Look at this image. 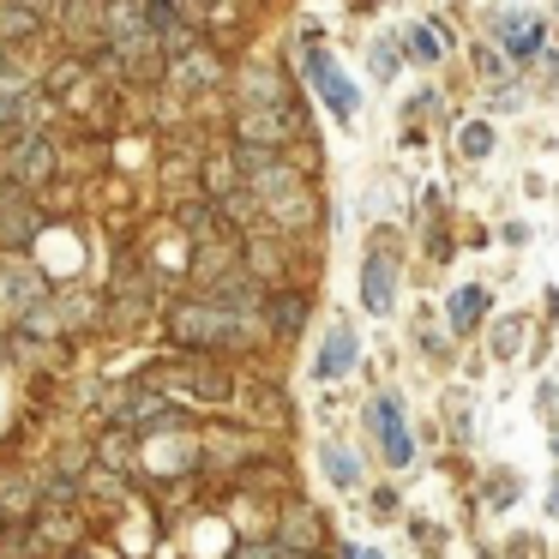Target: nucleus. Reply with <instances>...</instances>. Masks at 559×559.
I'll use <instances>...</instances> for the list:
<instances>
[{
  "label": "nucleus",
  "mask_w": 559,
  "mask_h": 559,
  "mask_svg": "<svg viewBox=\"0 0 559 559\" xmlns=\"http://www.w3.org/2000/svg\"><path fill=\"white\" fill-rule=\"evenodd\" d=\"M163 337L169 349H193V355H223V361H241V355H271L259 313H229V307H211L199 295H175L163 307Z\"/></svg>",
  "instance_id": "nucleus-1"
},
{
  "label": "nucleus",
  "mask_w": 559,
  "mask_h": 559,
  "mask_svg": "<svg viewBox=\"0 0 559 559\" xmlns=\"http://www.w3.org/2000/svg\"><path fill=\"white\" fill-rule=\"evenodd\" d=\"M139 379L157 385L163 397H175L181 409H229L241 367H229L223 355H193V349H163L139 361Z\"/></svg>",
  "instance_id": "nucleus-2"
},
{
  "label": "nucleus",
  "mask_w": 559,
  "mask_h": 559,
  "mask_svg": "<svg viewBox=\"0 0 559 559\" xmlns=\"http://www.w3.org/2000/svg\"><path fill=\"white\" fill-rule=\"evenodd\" d=\"M361 445L373 451V469L385 475H415L421 469V439H415V415L403 385L373 379L361 397Z\"/></svg>",
  "instance_id": "nucleus-3"
},
{
  "label": "nucleus",
  "mask_w": 559,
  "mask_h": 559,
  "mask_svg": "<svg viewBox=\"0 0 559 559\" xmlns=\"http://www.w3.org/2000/svg\"><path fill=\"white\" fill-rule=\"evenodd\" d=\"M229 139L241 145H265V151H295L301 139H313L301 103H277V109H259V103H235L229 109Z\"/></svg>",
  "instance_id": "nucleus-4"
},
{
  "label": "nucleus",
  "mask_w": 559,
  "mask_h": 559,
  "mask_svg": "<svg viewBox=\"0 0 559 559\" xmlns=\"http://www.w3.org/2000/svg\"><path fill=\"white\" fill-rule=\"evenodd\" d=\"M361 367H367L361 325H355L349 313L325 319V331H319V343H313V361H307V379L331 391V385H343V379H361Z\"/></svg>",
  "instance_id": "nucleus-5"
},
{
  "label": "nucleus",
  "mask_w": 559,
  "mask_h": 559,
  "mask_svg": "<svg viewBox=\"0 0 559 559\" xmlns=\"http://www.w3.org/2000/svg\"><path fill=\"white\" fill-rule=\"evenodd\" d=\"M223 415L241 421V427H253V433H283V427H295V397H289V385L271 379V373H241L235 403Z\"/></svg>",
  "instance_id": "nucleus-6"
},
{
  "label": "nucleus",
  "mask_w": 559,
  "mask_h": 559,
  "mask_svg": "<svg viewBox=\"0 0 559 559\" xmlns=\"http://www.w3.org/2000/svg\"><path fill=\"white\" fill-rule=\"evenodd\" d=\"M295 73L307 79V91L325 103V115H331L337 127H349L355 115H361V91H355V79L343 73V61L325 49V43H319V49H301V55H295Z\"/></svg>",
  "instance_id": "nucleus-7"
},
{
  "label": "nucleus",
  "mask_w": 559,
  "mask_h": 559,
  "mask_svg": "<svg viewBox=\"0 0 559 559\" xmlns=\"http://www.w3.org/2000/svg\"><path fill=\"white\" fill-rule=\"evenodd\" d=\"M313 463H319V475H325V487L337 499H361L367 481H373V451L349 433H331V427L313 439Z\"/></svg>",
  "instance_id": "nucleus-8"
},
{
  "label": "nucleus",
  "mask_w": 559,
  "mask_h": 559,
  "mask_svg": "<svg viewBox=\"0 0 559 559\" xmlns=\"http://www.w3.org/2000/svg\"><path fill=\"white\" fill-rule=\"evenodd\" d=\"M397 295H403V259L385 235H373V247L361 253V313L367 319H397Z\"/></svg>",
  "instance_id": "nucleus-9"
},
{
  "label": "nucleus",
  "mask_w": 559,
  "mask_h": 559,
  "mask_svg": "<svg viewBox=\"0 0 559 559\" xmlns=\"http://www.w3.org/2000/svg\"><path fill=\"white\" fill-rule=\"evenodd\" d=\"M481 37L493 43L511 67H535V61H542V49H547V19L530 13V7H499V13H487Z\"/></svg>",
  "instance_id": "nucleus-10"
},
{
  "label": "nucleus",
  "mask_w": 559,
  "mask_h": 559,
  "mask_svg": "<svg viewBox=\"0 0 559 559\" xmlns=\"http://www.w3.org/2000/svg\"><path fill=\"white\" fill-rule=\"evenodd\" d=\"M265 535L283 547V554H325V547L337 542V535H331V518L313 506V499H277Z\"/></svg>",
  "instance_id": "nucleus-11"
},
{
  "label": "nucleus",
  "mask_w": 559,
  "mask_h": 559,
  "mask_svg": "<svg viewBox=\"0 0 559 559\" xmlns=\"http://www.w3.org/2000/svg\"><path fill=\"white\" fill-rule=\"evenodd\" d=\"M259 331H265L271 349H295V343L313 331V289H301V283H289V289H265Z\"/></svg>",
  "instance_id": "nucleus-12"
},
{
  "label": "nucleus",
  "mask_w": 559,
  "mask_h": 559,
  "mask_svg": "<svg viewBox=\"0 0 559 559\" xmlns=\"http://www.w3.org/2000/svg\"><path fill=\"white\" fill-rule=\"evenodd\" d=\"M0 175H7L13 187H25V193L37 199L49 181H61V145H55L49 133L13 139V145L0 151Z\"/></svg>",
  "instance_id": "nucleus-13"
},
{
  "label": "nucleus",
  "mask_w": 559,
  "mask_h": 559,
  "mask_svg": "<svg viewBox=\"0 0 559 559\" xmlns=\"http://www.w3.org/2000/svg\"><path fill=\"white\" fill-rule=\"evenodd\" d=\"M55 307H61V331H67V343H91V337H103V313H109V301H103V289L91 277H67V283H55Z\"/></svg>",
  "instance_id": "nucleus-14"
},
{
  "label": "nucleus",
  "mask_w": 559,
  "mask_h": 559,
  "mask_svg": "<svg viewBox=\"0 0 559 559\" xmlns=\"http://www.w3.org/2000/svg\"><path fill=\"white\" fill-rule=\"evenodd\" d=\"M49 289H55V277L31 253H0V325H13V319L25 313L31 301H43Z\"/></svg>",
  "instance_id": "nucleus-15"
},
{
  "label": "nucleus",
  "mask_w": 559,
  "mask_h": 559,
  "mask_svg": "<svg viewBox=\"0 0 559 559\" xmlns=\"http://www.w3.org/2000/svg\"><path fill=\"white\" fill-rule=\"evenodd\" d=\"M487 319H493V289H487V283H457V289L445 295V307H439V325L457 343H475Z\"/></svg>",
  "instance_id": "nucleus-16"
},
{
  "label": "nucleus",
  "mask_w": 559,
  "mask_h": 559,
  "mask_svg": "<svg viewBox=\"0 0 559 559\" xmlns=\"http://www.w3.org/2000/svg\"><path fill=\"white\" fill-rule=\"evenodd\" d=\"M439 433H445V445H457V451L481 445V421H475V385L469 379L439 385Z\"/></svg>",
  "instance_id": "nucleus-17"
},
{
  "label": "nucleus",
  "mask_w": 559,
  "mask_h": 559,
  "mask_svg": "<svg viewBox=\"0 0 559 559\" xmlns=\"http://www.w3.org/2000/svg\"><path fill=\"white\" fill-rule=\"evenodd\" d=\"M409 349H415V361H421L427 373H439V379H445L451 367L463 361V343H457V337H451V331L433 319V307H421V313L409 319Z\"/></svg>",
  "instance_id": "nucleus-18"
},
{
  "label": "nucleus",
  "mask_w": 559,
  "mask_h": 559,
  "mask_svg": "<svg viewBox=\"0 0 559 559\" xmlns=\"http://www.w3.org/2000/svg\"><path fill=\"white\" fill-rule=\"evenodd\" d=\"M523 493H530V487H523V475L511 469V463H481V469H475V511H481V518H511V511L523 506Z\"/></svg>",
  "instance_id": "nucleus-19"
},
{
  "label": "nucleus",
  "mask_w": 559,
  "mask_h": 559,
  "mask_svg": "<svg viewBox=\"0 0 559 559\" xmlns=\"http://www.w3.org/2000/svg\"><path fill=\"white\" fill-rule=\"evenodd\" d=\"M169 229L181 235V247H205V241H223V235H235L229 223H223V211L211 205L205 193H187V199H175V211H169Z\"/></svg>",
  "instance_id": "nucleus-20"
},
{
  "label": "nucleus",
  "mask_w": 559,
  "mask_h": 559,
  "mask_svg": "<svg viewBox=\"0 0 559 559\" xmlns=\"http://www.w3.org/2000/svg\"><path fill=\"white\" fill-rule=\"evenodd\" d=\"M530 319L535 313H493L481 325V355L493 367H511V361H523L530 355Z\"/></svg>",
  "instance_id": "nucleus-21"
},
{
  "label": "nucleus",
  "mask_w": 559,
  "mask_h": 559,
  "mask_svg": "<svg viewBox=\"0 0 559 559\" xmlns=\"http://www.w3.org/2000/svg\"><path fill=\"white\" fill-rule=\"evenodd\" d=\"M193 295H199V301H211V307H229V313H259V307H265V283H259L247 265L211 277L205 289H193Z\"/></svg>",
  "instance_id": "nucleus-22"
},
{
  "label": "nucleus",
  "mask_w": 559,
  "mask_h": 559,
  "mask_svg": "<svg viewBox=\"0 0 559 559\" xmlns=\"http://www.w3.org/2000/svg\"><path fill=\"white\" fill-rule=\"evenodd\" d=\"M0 518H7V523H31V518H37V475H31L25 457L0 463Z\"/></svg>",
  "instance_id": "nucleus-23"
},
{
  "label": "nucleus",
  "mask_w": 559,
  "mask_h": 559,
  "mask_svg": "<svg viewBox=\"0 0 559 559\" xmlns=\"http://www.w3.org/2000/svg\"><path fill=\"white\" fill-rule=\"evenodd\" d=\"M49 37V19L37 13V7H25V0H0V49H37V43Z\"/></svg>",
  "instance_id": "nucleus-24"
},
{
  "label": "nucleus",
  "mask_w": 559,
  "mask_h": 559,
  "mask_svg": "<svg viewBox=\"0 0 559 559\" xmlns=\"http://www.w3.org/2000/svg\"><path fill=\"white\" fill-rule=\"evenodd\" d=\"M229 91H235V103H259V109L295 103L289 79H283L277 67H241V73H229Z\"/></svg>",
  "instance_id": "nucleus-25"
},
{
  "label": "nucleus",
  "mask_w": 559,
  "mask_h": 559,
  "mask_svg": "<svg viewBox=\"0 0 559 559\" xmlns=\"http://www.w3.org/2000/svg\"><path fill=\"white\" fill-rule=\"evenodd\" d=\"M397 43H403V61H415V67H439L451 55V31H445V19H421V25H403L397 31Z\"/></svg>",
  "instance_id": "nucleus-26"
},
{
  "label": "nucleus",
  "mask_w": 559,
  "mask_h": 559,
  "mask_svg": "<svg viewBox=\"0 0 559 559\" xmlns=\"http://www.w3.org/2000/svg\"><path fill=\"white\" fill-rule=\"evenodd\" d=\"M403 511H409V499H403L397 475H373V481H367V493H361V518L379 523V530H397Z\"/></svg>",
  "instance_id": "nucleus-27"
},
{
  "label": "nucleus",
  "mask_w": 559,
  "mask_h": 559,
  "mask_svg": "<svg viewBox=\"0 0 559 559\" xmlns=\"http://www.w3.org/2000/svg\"><path fill=\"white\" fill-rule=\"evenodd\" d=\"M91 451H97L103 469L115 475H139V439L127 427H91Z\"/></svg>",
  "instance_id": "nucleus-28"
},
{
  "label": "nucleus",
  "mask_w": 559,
  "mask_h": 559,
  "mask_svg": "<svg viewBox=\"0 0 559 559\" xmlns=\"http://www.w3.org/2000/svg\"><path fill=\"white\" fill-rule=\"evenodd\" d=\"M403 535H409V547H415V559H445V547H451V530L433 518V511H403V523H397Z\"/></svg>",
  "instance_id": "nucleus-29"
},
{
  "label": "nucleus",
  "mask_w": 559,
  "mask_h": 559,
  "mask_svg": "<svg viewBox=\"0 0 559 559\" xmlns=\"http://www.w3.org/2000/svg\"><path fill=\"white\" fill-rule=\"evenodd\" d=\"M469 67H475V85H481V91H506V85H511V73H518V67H511L487 37H475V43H469Z\"/></svg>",
  "instance_id": "nucleus-30"
},
{
  "label": "nucleus",
  "mask_w": 559,
  "mask_h": 559,
  "mask_svg": "<svg viewBox=\"0 0 559 559\" xmlns=\"http://www.w3.org/2000/svg\"><path fill=\"white\" fill-rule=\"evenodd\" d=\"M235 187H241V175H235L229 151H205V157H199V193L217 205V199H229Z\"/></svg>",
  "instance_id": "nucleus-31"
},
{
  "label": "nucleus",
  "mask_w": 559,
  "mask_h": 559,
  "mask_svg": "<svg viewBox=\"0 0 559 559\" xmlns=\"http://www.w3.org/2000/svg\"><path fill=\"white\" fill-rule=\"evenodd\" d=\"M367 73H373L379 85H391V79L403 73V43H397V31H385V37L367 43Z\"/></svg>",
  "instance_id": "nucleus-32"
},
{
  "label": "nucleus",
  "mask_w": 559,
  "mask_h": 559,
  "mask_svg": "<svg viewBox=\"0 0 559 559\" xmlns=\"http://www.w3.org/2000/svg\"><path fill=\"white\" fill-rule=\"evenodd\" d=\"M493 145H499V133H493V121H457V157L463 163H481V157H493Z\"/></svg>",
  "instance_id": "nucleus-33"
},
{
  "label": "nucleus",
  "mask_w": 559,
  "mask_h": 559,
  "mask_svg": "<svg viewBox=\"0 0 559 559\" xmlns=\"http://www.w3.org/2000/svg\"><path fill=\"white\" fill-rule=\"evenodd\" d=\"M530 409H535V421L554 433L559 427V373H535V385H530Z\"/></svg>",
  "instance_id": "nucleus-34"
},
{
  "label": "nucleus",
  "mask_w": 559,
  "mask_h": 559,
  "mask_svg": "<svg viewBox=\"0 0 559 559\" xmlns=\"http://www.w3.org/2000/svg\"><path fill=\"white\" fill-rule=\"evenodd\" d=\"M499 559H554V542L542 530H511L499 542Z\"/></svg>",
  "instance_id": "nucleus-35"
},
{
  "label": "nucleus",
  "mask_w": 559,
  "mask_h": 559,
  "mask_svg": "<svg viewBox=\"0 0 559 559\" xmlns=\"http://www.w3.org/2000/svg\"><path fill=\"white\" fill-rule=\"evenodd\" d=\"M223 559H289V554H283V547L271 542V535H235Z\"/></svg>",
  "instance_id": "nucleus-36"
},
{
  "label": "nucleus",
  "mask_w": 559,
  "mask_h": 559,
  "mask_svg": "<svg viewBox=\"0 0 559 559\" xmlns=\"http://www.w3.org/2000/svg\"><path fill=\"white\" fill-rule=\"evenodd\" d=\"M403 115H409V121H421V115H433V121H451L445 91H433V85H427V91H415V97H409V109H403Z\"/></svg>",
  "instance_id": "nucleus-37"
},
{
  "label": "nucleus",
  "mask_w": 559,
  "mask_h": 559,
  "mask_svg": "<svg viewBox=\"0 0 559 559\" xmlns=\"http://www.w3.org/2000/svg\"><path fill=\"white\" fill-rule=\"evenodd\" d=\"M331 559H391V554L373 542H355V535H337V542H331Z\"/></svg>",
  "instance_id": "nucleus-38"
},
{
  "label": "nucleus",
  "mask_w": 559,
  "mask_h": 559,
  "mask_svg": "<svg viewBox=\"0 0 559 559\" xmlns=\"http://www.w3.org/2000/svg\"><path fill=\"white\" fill-rule=\"evenodd\" d=\"M542 518L559 523V463L547 469V487H542Z\"/></svg>",
  "instance_id": "nucleus-39"
},
{
  "label": "nucleus",
  "mask_w": 559,
  "mask_h": 559,
  "mask_svg": "<svg viewBox=\"0 0 559 559\" xmlns=\"http://www.w3.org/2000/svg\"><path fill=\"white\" fill-rule=\"evenodd\" d=\"M542 307H547V319H542V325H554V319H559V289H547V301H542Z\"/></svg>",
  "instance_id": "nucleus-40"
},
{
  "label": "nucleus",
  "mask_w": 559,
  "mask_h": 559,
  "mask_svg": "<svg viewBox=\"0 0 559 559\" xmlns=\"http://www.w3.org/2000/svg\"><path fill=\"white\" fill-rule=\"evenodd\" d=\"M475 559H499V542H475Z\"/></svg>",
  "instance_id": "nucleus-41"
},
{
  "label": "nucleus",
  "mask_w": 559,
  "mask_h": 559,
  "mask_svg": "<svg viewBox=\"0 0 559 559\" xmlns=\"http://www.w3.org/2000/svg\"><path fill=\"white\" fill-rule=\"evenodd\" d=\"M547 457L559 463V427H554V433H547Z\"/></svg>",
  "instance_id": "nucleus-42"
},
{
  "label": "nucleus",
  "mask_w": 559,
  "mask_h": 559,
  "mask_svg": "<svg viewBox=\"0 0 559 559\" xmlns=\"http://www.w3.org/2000/svg\"><path fill=\"white\" fill-rule=\"evenodd\" d=\"M289 559H331V547H325V554H289Z\"/></svg>",
  "instance_id": "nucleus-43"
},
{
  "label": "nucleus",
  "mask_w": 559,
  "mask_h": 559,
  "mask_svg": "<svg viewBox=\"0 0 559 559\" xmlns=\"http://www.w3.org/2000/svg\"><path fill=\"white\" fill-rule=\"evenodd\" d=\"M367 7H391V0H367Z\"/></svg>",
  "instance_id": "nucleus-44"
},
{
  "label": "nucleus",
  "mask_w": 559,
  "mask_h": 559,
  "mask_svg": "<svg viewBox=\"0 0 559 559\" xmlns=\"http://www.w3.org/2000/svg\"><path fill=\"white\" fill-rule=\"evenodd\" d=\"M0 535H7V518H0Z\"/></svg>",
  "instance_id": "nucleus-45"
},
{
  "label": "nucleus",
  "mask_w": 559,
  "mask_h": 559,
  "mask_svg": "<svg viewBox=\"0 0 559 559\" xmlns=\"http://www.w3.org/2000/svg\"><path fill=\"white\" fill-rule=\"evenodd\" d=\"M0 151H7V133H0Z\"/></svg>",
  "instance_id": "nucleus-46"
},
{
  "label": "nucleus",
  "mask_w": 559,
  "mask_h": 559,
  "mask_svg": "<svg viewBox=\"0 0 559 559\" xmlns=\"http://www.w3.org/2000/svg\"><path fill=\"white\" fill-rule=\"evenodd\" d=\"M0 367H7V361H0Z\"/></svg>",
  "instance_id": "nucleus-47"
}]
</instances>
